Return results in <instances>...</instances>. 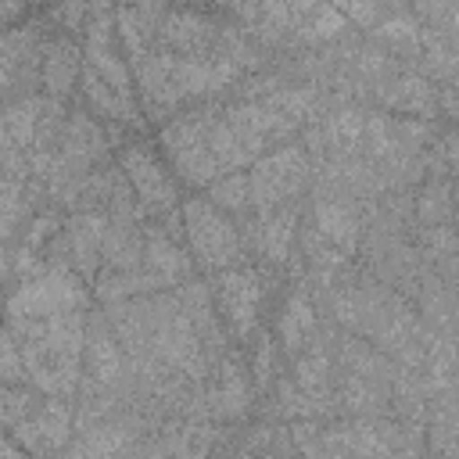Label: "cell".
Segmentation results:
<instances>
[{
	"label": "cell",
	"mask_w": 459,
	"mask_h": 459,
	"mask_svg": "<svg viewBox=\"0 0 459 459\" xmlns=\"http://www.w3.org/2000/svg\"><path fill=\"white\" fill-rule=\"evenodd\" d=\"M82 79V65H79V47L68 43V39H57L43 50V61H39V82L47 90V97L61 100L72 93V86Z\"/></svg>",
	"instance_id": "e0dca14e"
},
{
	"label": "cell",
	"mask_w": 459,
	"mask_h": 459,
	"mask_svg": "<svg viewBox=\"0 0 459 459\" xmlns=\"http://www.w3.org/2000/svg\"><path fill=\"white\" fill-rule=\"evenodd\" d=\"M208 387H204V405L212 416L219 420H237L251 409V377L247 369L230 359V355H219L215 366H212V377H204Z\"/></svg>",
	"instance_id": "30bf717a"
},
{
	"label": "cell",
	"mask_w": 459,
	"mask_h": 459,
	"mask_svg": "<svg viewBox=\"0 0 459 459\" xmlns=\"http://www.w3.org/2000/svg\"><path fill=\"white\" fill-rule=\"evenodd\" d=\"M294 380H298V387H301V391H308L316 402H323V405H326L330 359H326V351H323L319 344H312V348L298 359V366H294Z\"/></svg>",
	"instance_id": "cb8c5ba5"
},
{
	"label": "cell",
	"mask_w": 459,
	"mask_h": 459,
	"mask_svg": "<svg viewBox=\"0 0 459 459\" xmlns=\"http://www.w3.org/2000/svg\"><path fill=\"white\" fill-rule=\"evenodd\" d=\"M344 29H348V18L326 0V4H319V7L301 22L298 39H305V43H326V39H337Z\"/></svg>",
	"instance_id": "4316f807"
},
{
	"label": "cell",
	"mask_w": 459,
	"mask_h": 459,
	"mask_svg": "<svg viewBox=\"0 0 459 459\" xmlns=\"http://www.w3.org/2000/svg\"><path fill=\"white\" fill-rule=\"evenodd\" d=\"M43 104L47 100H39V97H22V100L7 104V111H4V147H18L25 154L36 147Z\"/></svg>",
	"instance_id": "44dd1931"
},
{
	"label": "cell",
	"mask_w": 459,
	"mask_h": 459,
	"mask_svg": "<svg viewBox=\"0 0 459 459\" xmlns=\"http://www.w3.org/2000/svg\"><path fill=\"white\" fill-rule=\"evenodd\" d=\"M143 265L165 280V287H176L190 276L186 251L165 233V230H143Z\"/></svg>",
	"instance_id": "ac0fdd59"
},
{
	"label": "cell",
	"mask_w": 459,
	"mask_h": 459,
	"mask_svg": "<svg viewBox=\"0 0 459 459\" xmlns=\"http://www.w3.org/2000/svg\"><path fill=\"white\" fill-rule=\"evenodd\" d=\"M441 108H445L448 115H455V118H459V93H455V86H448V90L441 93Z\"/></svg>",
	"instance_id": "d590c367"
},
{
	"label": "cell",
	"mask_w": 459,
	"mask_h": 459,
	"mask_svg": "<svg viewBox=\"0 0 459 459\" xmlns=\"http://www.w3.org/2000/svg\"><path fill=\"white\" fill-rule=\"evenodd\" d=\"M86 305L82 276L68 262H54L43 273L22 280L11 294L7 316H57V312H79Z\"/></svg>",
	"instance_id": "277c9868"
},
{
	"label": "cell",
	"mask_w": 459,
	"mask_h": 459,
	"mask_svg": "<svg viewBox=\"0 0 459 459\" xmlns=\"http://www.w3.org/2000/svg\"><path fill=\"white\" fill-rule=\"evenodd\" d=\"M452 208H455L452 204V183H445V179H434L430 186H423V194L416 201V215H420L423 226L445 222L452 215Z\"/></svg>",
	"instance_id": "f1b7e54d"
},
{
	"label": "cell",
	"mask_w": 459,
	"mask_h": 459,
	"mask_svg": "<svg viewBox=\"0 0 459 459\" xmlns=\"http://www.w3.org/2000/svg\"><path fill=\"white\" fill-rule=\"evenodd\" d=\"M312 230L330 244L337 247L341 255H351L359 247V237H362V226H359V215L344 204V197H319L316 201V215H312Z\"/></svg>",
	"instance_id": "9a60e30c"
},
{
	"label": "cell",
	"mask_w": 459,
	"mask_h": 459,
	"mask_svg": "<svg viewBox=\"0 0 459 459\" xmlns=\"http://www.w3.org/2000/svg\"><path fill=\"white\" fill-rule=\"evenodd\" d=\"M452 36H455V43H459V0L452 4Z\"/></svg>",
	"instance_id": "8d00e7d4"
},
{
	"label": "cell",
	"mask_w": 459,
	"mask_h": 459,
	"mask_svg": "<svg viewBox=\"0 0 459 459\" xmlns=\"http://www.w3.org/2000/svg\"><path fill=\"white\" fill-rule=\"evenodd\" d=\"M341 402H344V409L369 416V412H380V409H384V387H380V380H373V377L348 373L344 384H341Z\"/></svg>",
	"instance_id": "484cf974"
},
{
	"label": "cell",
	"mask_w": 459,
	"mask_h": 459,
	"mask_svg": "<svg viewBox=\"0 0 459 459\" xmlns=\"http://www.w3.org/2000/svg\"><path fill=\"white\" fill-rule=\"evenodd\" d=\"M183 215V233H186V244L194 251V258L204 265V269H230L240 262L244 255V240L237 233V226L222 215V208L208 197H190L183 201L179 208Z\"/></svg>",
	"instance_id": "3957f363"
},
{
	"label": "cell",
	"mask_w": 459,
	"mask_h": 459,
	"mask_svg": "<svg viewBox=\"0 0 459 459\" xmlns=\"http://www.w3.org/2000/svg\"><path fill=\"white\" fill-rule=\"evenodd\" d=\"M179 301H183V308H186V316H190V323H194V330H197L204 351H208L212 359L222 355V344H226V323H222V316H219V308H215L212 290L201 287V283H186V287L179 290Z\"/></svg>",
	"instance_id": "2e32d148"
},
{
	"label": "cell",
	"mask_w": 459,
	"mask_h": 459,
	"mask_svg": "<svg viewBox=\"0 0 459 459\" xmlns=\"http://www.w3.org/2000/svg\"><path fill=\"white\" fill-rule=\"evenodd\" d=\"M208 122H212V115H183L161 129L165 158L172 161L179 179L190 186H208L212 179H219L215 176L219 161L208 147Z\"/></svg>",
	"instance_id": "8992f818"
},
{
	"label": "cell",
	"mask_w": 459,
	"mask_h": 459,
	"mask_svg": "<svg viewBox=\"0 0 459 459\" xmlns=\"http://www.w3.org/2000/svg\"><path fill=\"white\" fill-rule=\"evenodd\" d=\"M104 151H108L104 129H100L86 111L68 115L65 133H61V143H57V165H65V169H72V172H86Z\"/></svg>",
	"instance_id": "4fadbf2b"
},
{
	"label": "cell",
	"mask_w": 459,
	"mask_h": 459,
	"mask_svg": "<svg viewBox=\"0 0 459 459\" xmlns=\"http://www.w3.org/2000/svg\"><path fill=\"white\" fill-rule=\"evenodd\" d=\"M79 90H82V97H86V108L90 111H97V115H108V118H122V122H140V108H136V100H126L100 72H93L90 65L82 68V79H79Z\"/></svg>",
	"instance_id": "ffe728a7"
},
{
	"label": "cell",
	"mask_w": 459,
	"mask_h": 459,
	"mask_svg": "<svg viewBox=\"0 0 459 459\" xmlns=\"http://www.w3.org/2000/svg\"><path fill=\"white\" fill-rule=\"evenodd\" d=\"M212 298H215V308L233 337L247 341L258 330V308L265 298V283H262L258 269H251V265L219 269V276L212 283Z\"/></svg>",
	"instance_id": "52a82bcc"
},
{
	"label": "cell",
	"mask_w": 459,
	"mask_h": 459,
	"mask_svg": "<svg viewBox=\"0 0 459 459\" xmlns=\"http://www.w3.org/2000/svg\"><path fill=\"white\" fill-rule=\"evenodd\" d=\"M126 348L108 316L86 319V377L97 387H115L126 377Z\"/></svg>",
	"instance_id": "8fae6325"
},
{
	"label": "cell",
	"mask_w": 459,
	"mask_h": 459,
	"mask_svg": "<svg viewBox=\"0 0 459 459\" xmlns=\"http://www.w3.org/2000/svg\"><path fill=\"white\" fill-rule=\"evenodd\" d=\"M212 201L226 212H247L255 201H251V176L244 172H230L222 179H212Z\"/></svg>",
	"instance_id": "83f0119b"
},
{
	"label": "cell",
	"mask_w": 459,
	"mask_h": 459,
	"mask_svg": "<svg viewBox=\"0 0 459 459\" xmlns=\"http://www.w3.org/2000/svg\"><path fill=\"white\" fill-rule=\"evenodd\" d=\"M373 36H377L387 50H394V54H412V50H420V43H423V36H420L416 22H409V18L380 22V25L373 29Z\"/></svg>",
	"instance_id": "f546056e"
},
{
	"label": "cell",
	"mask_w": 459,
	"mask_h": 459,
	"mask_svg": "<svg viewBox=\"0 0 459 459\" xmlns=\"http://www.w3.org/2000/svg\"><path fill=\"white\" fill-rule=\"evenodd\" d=\"M441 147H445V158H448V165H455V169H459V129H455V133H448Z\"/></svg>",
	"instance_id": "e575fe53"
},
{
	"label": "cell",
	"mask_w": 459,
	"mask_h": 459,
	"mask_svg": "<svg viewBox=\"0 0 459 459\" xmlns=\"http://www.w3.org/2000/svg\"><path fill=\"white\" fill-rule=\"evenodd\" d=\"M251 201L258 212H273V208H283L287 201H294L308 176H312V161H308V151L298 147V143H287L273 154H262L255 165H251Z\"/></svg>",
	"instance_id": "5b68a950"
},
{
	"label": "cell",
	"mask_w": 459,
	"mask_h": 459,
	"mask_svg": "<svg viewBox=\"0 0 459 459\" xmlns=\"http://www.w3.org/2000/svg\"><path fill=\"white\" fill-rule=\"evenodd\" d=\"M54 230H57V215H54V212H39V215H32V219H29V226H25L22 247L39 251L47 240H54Z\"/></svg>",
	"instance_id": "1f68e13d"
},
{
	"label": "cell",
	"mask_w": 459,
	"mask_h": 459,
	"mask_svg": "<svg viewBox=\"0 0 459 459\" xmlns=\"http://www.w3.org/2000/svg\"><path fill=\"white\" fill-rule=\"evenodd\" d=\"M377 97L384 108L391 111H405V115H434L441 108V93L437 86H430V79L423 75H394L377 82Z\"/></svg>",
	"instance_id": "5bb4252c"
},
{
	"label": "cell",
	"mask_w": 459,
	"mask_h": 459,
	"mask_svg": "<svg viewBox=\"0 0 459 459\" xmlns=\"http://www.w3.org/2000/svg\"><path fill=\"white\" fill-rule=\"evenodd\" d=\"M129 430L118 423H90L82 427V437L68 448L72 455H104V452H122L129 448Z\"/></svg>",
	"instance_id": "d4e9b609"
},
{
	"label": "cell",
	"mask_w": 459,
	"mask_h": 459,
	"mask_svg": "<svg viewBox=\"0 0 459 459\" xmlns=\"http://www.w3.org/2000/svg\"><path fill=\"white\" fill-rule=\"evenodd\" d=\"M251 377L258 380V387H269L276 377V344L269 337H262L255 355H251Z\"/></svg>",
	"instance_id": "d6a6232c"
},
{
	"label": "cell",
	"mask_w": 459,
	"mask_h": 459,
	"mask_svg": "<svg viewBox=\"0 0 459 459\" xmlns=\"http://www.w3.org/2000/svg\"><path fill=\"white\" fill-rule=\"evenodd\" d=\"M240 75V65L230 57H186L165 47L136 61V82L151 111H169L190 97L215 93Z\"/></svg>",
	"instance_id": "7a4b0ae2"
},
{
	"label": "cell",
	"mask_w": 459,
	"mask_h": 459,
	"mask_svg": "<svg viewBox=\"0 0 459 459\" xmlns=\"http://www.w3.org/2000/svg\"><path fill=\"white\" fill-rule=\"evenodd\" d=\"M255 240H258V251L269 262H287V251H290V240H294V212H287V204L273 208V212H258Z\"/></svg>",
	"instance_id": "7402d4cb"
},
{
	"label": "cell",
	"mask_w": 459,
	"mask_h": 459,
	"mask_svg": "<svg viewBox=\"0 0 459 459\" xmlns=\"http://www.w3.org/2000/svg\"><path fill=\"white\" fill-rule=\"evenodd\" d=\"M330 4L355 25H373L377 22V0H330Z\"/></svg>",
	"instance_id": "836d02e7"
},
{
	"label": "cell",
	"mask_w": 459,
	"mask_h": 459,
	"mask_svg": "<svg viewBox=\"0 0 459 459\" xmlns=\"http://www.w3.org/2000/svg\"><path fill=\"white\" fill-rule=\"evenodd\" d=\"M312 333H316V308L301 290H294L280 312V341L287 351H301L312 341Z\"/></svg>",
	"instance_id": "603a6c76"
},
{
	"label": "cell",
	"mask_w": 459,
	"mask_h": 459,
	"mask_svg": "<svg viewBox=\"0 0 459 459\" xmlns=\"http://www.w3.org/2000/svg\"><path fill=\"white\" fill-rule=\"evenodd\" d=\"M7 330L25 355V384L47 394H75L86 369V319L75 312L57 316H7Z\"/></svg>",
	"instance_id": "6da1fadb"
},
{
	"label": "cell",
	"mask_w": 459,
	"mask_h": 459,
	"mask_svg": "<svg viewBox=\"0 0 459 459\" xmlns=\"http://www.w3.org/2000/svg\"><path fill=\"white\" fill-rule=\"evenodd\" d=\"M104 265H111V269H140L143 265V230H136V219H122V215L108 219Z\"/></svg>",
	"instance_id": "d6986e66"
},
{
	"label": "cell",
	"mask_w": 459,
	"mask_h": 459,
	"mask_svg": "<svg viewBox=\"0 0 459 459\" xmlns=\"http://www.w3.org/2000/svg\"><path fill=\"white\" fill-rule=\"evenodd\" d=\"M7 430L22 437L25 452H57L72 434V409L61 402V394H50V402H43L36 412H29Z\"/></svg>",
	"instance_id": "7c38bea8"
},
{
	"label": "cell",
	"mask_w": 459,
	"mask_h": 459,
	"mask_svg": "<svg viewBox=\"0 0 459 459\" xmlns=\"http://www.w3.org/2000/svg\"><path fill=\"white\" fill-rule=\"evenodd\" d=\"M118 169L126 172L129 186L136 190V204L151 215H169L176 208V186L165 172V165L143 147V143H126L118 154Z\"/></svg>",
	"instance_id": "ba28073f"
},
{
	"label": "cell",
	"mask_w": 459,
	"mask_h": 459,
	"mask_svg": "<svg viewBox=\"0 0 459 459\" xmlns=\"http://www.w3.org/2000/svg\"><path fill=\"white\" fill-rule=\"evenodd\" d=\"M423 247H427V255L437 262V258L459 255V237H455L445 222H437V226H427V230H423Z\"/></svg>",
	"instance_id": "4dcf8cb0"
},
{
	"label": "cell",
	"mask_w": 459,
	"mask_h": 459,
	"mask_svg": "<svg viewBox=\"0 0 459 459\" xmlns=\"http://www.w3.org/2000/svg\"><path fill=\"white\" fill-rule=\"evenodd\" d=\"M104 230H108V215L86 208L75 212L61 233V262H68L79 276H97V265L104 262Z\"/></svg>",
	"instance_id": "9c48e42d"
}]
</instances>
